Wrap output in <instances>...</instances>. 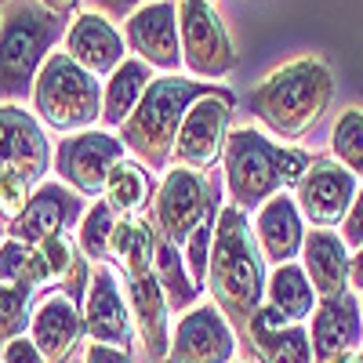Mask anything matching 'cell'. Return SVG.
Masks as SVG:
<instances>
[{"label": "cell", "mask_w": 363, "mask_h": 363, "mask_svg": "<svg viewBox=\"0 0 363 363\" xmlns=\"http://www.w3.org/2000/svg\"><path fill=\"white\" fill-rule=\"evenodd\" d=\"M265 265L269 262L258 247L247 211L225 203L215 222V240H211L207 291L233 327H247V320L265 306Z\"/></svg>", "instance_id": "cell-1"}, {"label": "cell", "mask_w": 363, "mask_h": 363, "mask_svg": "<svg viewBox=\"0 0 363 363\" xmlns=\"http://www.w3.org/2000/svg\"><path fill=\"white\" fill-rule=\"evenodd\" d=\"M229 87H218L211 80H189L178 73H164L145 87L142 102L135 113L120 124V142L128 153H135L138 164L145 167H167L174 153V138L178 128L186 120L189 106L207 99V95H222Z\"/></svg>", "instance_id": "cell-2"}, {"label": "cell", "mask_w": 363, "mask_h": 363, "mask_svg": "<svg viewBox=\"0 0 363 363\" xmlns=\"http://www.w3.org/2000/svg\"><path fill=\"white\" fill-rule=\"evenodd\" d=\"M330 95H335V77H330L323 58L309 55L272 69L251 91V113L272 135L301 138L327 113Z\"/></svg>", "instance_id": "cell-3"}, {"label": "cell", "mask_w": 363, "mask_h": 363, "mask_svg": "<svg viewBox=\"0 0 363 363\" xmlns=\"http://www.w3.org/2000/svg\"><path fill=\"white\" fill-rule=\"evenodd\" d=\"M66 29V18L51 15L37 0H8L0 18V102L33 99V84Z\"/></svg>", "instance_id": "cell-4"}, {"label": "cell", "mask_w": 363, "mask_h": 363, "mask_svg": "<svg viewBox=\"0 0 363 363\" xmlns=\"http://www.w3.org/2000/svg\"><path fill=\"white\" fill-rule=\"evenodd\" d=\"M51 145L40 120L18 102H0V215L15 222L33 189L48 182Z\"/></svg>", "instance_id": "cell-5"}, {"label": "cell", "mask_w": 363, "mask_h": 363, "mask_svg": "<svg viewBox=\"0 0 363 363\" xmlns=\"http://www.w3.org/2000/svg\"><path fill=\"white\" fill-rule=\"evenodd\" d=\"M33 109L51 131H95V124H102V84L66 51H55L33 84Z\"/></svg>", "instance_id": "cell-6"}, {"label": "cell", "mask_w": 363, "mask_h": 363, "mask_svg": "<svg viewBox=\"0 0 363 363\" xmlns=\"http://www.w3.org/2000/svg\"><path fill=\"white\" fill-rule=\"evenodd\" d=\"M225 189L240 211H258L265 200L284 193L280 145L255 128H236L225 138Z\"/></svg>", "instance_id": "cell-7"}, {"label": "cell", "mask_w": 363, "mask_h": 363, "mask_svg": "<svg viewBox=\"0 0 363 363\" xmlns=\"http://www.w3.org/2000/svg\"><path fill=\"white\" fill-rule=\"evenodd\" d=\"M153 200L160 236H167L174 247H186L203 222L218 218V186L189 167H171Z\"/></svg>", "instance_id": "cell-8"}, {"label": "cell", "mask_w": 363, "mask_h": 363, "mask_svg": "<svg viewBox=\"0 0 363 363\" xmlns=\"http://www.w3.org/2000/svg\"><path fill=\"white\" fill-rule=\"evenodd\" d=\"M182 66L200 80H218L236 69V48L222 15L200 0H178Z\"/></svg>", "instance_id": "cell-9"}, {"label": "cell", "mask_w": 363, "mask_h": 363, "mask_svg": "<svg viewBox=\"0 0 363 363\" xmlns=\"http://www.w3.org/2000/svg\"><path fill=\"white\" fill-rule=\"evenodd\" d=\"M124 142L109 131H80L66 135L55 145V174L80 196H102L113 167L124 160Z\"/></svg>", "instance_id": "cell-10"}, {"label": "cell", "mask_w": 363, "mask_h": 363, "mask_svg": "<svg viewBox=\"0 0 363 363\" xmlns=\"http://www.w3.org/2000/svg\"><path fill=\"white\" fill-rule=\"evenodd\" d=\"M233 106H236L233 91H222V95H207V99L193 102L189 113H186V120H182V128H178L171 164L174 167L200 171V174L207 167H215V160L225 153Z\"/></svg>", "instance_id": "cell-11"}, {"label": "cell", "mask_w": 363, "mask_h": 363, "mask_svg": "<svg viewBox=\"0 0 363 363\" xmlns=\"http://www.w3.org/2000/svg\"><path fill=\"white\" fill-rule=\"evenodd\" d=\"M164 363H236V330L215 301L182 313Z\"/></svg>", "instance_id": "cell-12"}, {"label": "cell", "mask_w": 363, "mask_h": 363, "mask_svg": "<svg viewBox=\"0 0 363 363\" xmlns=\"http://www.w3.org/2000/svg\"><path fill=\"white\" fill-rule=\"evenodd\" d=\"M84 196L77 189H69L66 182H40L29 196V203L22 207V215L15 222H8V236L22 240L29 247H40L55 236H66L69 225H80L84 218Z\"/></svg>", "instance_id": "cell-13"}, {"label": "cell", "mask_w": 363, "mask_h": 363, "mask_svg": "<svg viewBox=\"0 0 363 363\" xmlns=\"http://www.w3.org/2000/svg\"><path fill=\"white\" fill-rule=\"evenodd\" d=\"M124 44L145 66L178 73L182 69V33H178V0H149L124 22Z\"/></svg>", "instance_id": "cell-14"}, {"label": "cell", "mask_w": 363, "mask_h": 363, "mask_svg": "<svg viewBox=\"0 0 363 363\" xmlns=\"http://www.w3.org/2000/svg\"><path fill=\"white\" fill-rule=\"evenodd\" d=\"M84 335L95 345H113L131 352V309H128V294L120 287L116 272L109 265L91 269V287L84 298Z\"/></svg>", "instance_id": "cell-15"}, {"label": "cell", "mask_w": 363, "mask_h": 363, "mask_svg": "<svg viewBox=\"0 0 363 363\" xmlns=\"http://www.w3.org/2000/svg\"><path fill=\"white\" fill-rule=\"evenodd\" d=\"M356 193H359V178L349 167H342L338 160H316L313 171L294 189V200L301 218H309L316 229H330L345 222Z\"/></svg>", "instance_id": "cell-16"}, {"label": "cell", "mask_w": 363, "mask_h": 363, "mask_svg": "<svg viewBox=\"0 0 363 363\" xmlns=\"http://www.w3.org/2000/svg\"><path fill=\"white\" fill-rule=\"evenodd\" d=\"M313 356L316 363H330L345 352H359L363 345V301L345 291L335 298H320V306L309 323Z\"/></svg>", "instance_id": "cell-17"}, {"label": "cell", "mask_w": 363, "mask_h": 363, "mask_svg": "<svg viewBox=\"0 0 363 363\" xmlns=\"http://www.w3.org/2000/svg\"><path fill=\"white\" fill-rule=\"evenodd\" d=\"M66 55L73 58L77 66H84L91 77H109L116 73V66L128 58V44H124V33L99 11H80L69 29H66Z\"/></svg>", "instance_id": "cell-18"}, {"label": "cell", "mask_w": 363, "mask_h": 363, "mask_svg": "<svg viewBox=\"0 0 363 363\" xmlns=\"http://www.w3.org/2000/svg\"><path fill=\"white\" fill-rule=\"evenodd\" d=\"M29 338L37 342L48 363H66L84 338V313L66 291H51L33 306Z\"/></svg>", "instance_id": "cell-19"}, {"label": "cell", "mask_w": 363, "mask_h": 363, "mask_svg": "<svg viewBox=\"0 0 363 363\" xmlns=\"http://www.w3.org/2000/svg\"><path fill=\"white\" fill-rule=\"evenodd\" d=\"M247 345L262 363H316L309 327L287 320L272 306H262L247 320Z\"/></svg>", "instance_id": "cell-20"}, {"label": "cell", "mask_w": 363, "mask_h": 363, "mask_svg": "<svg viewBox=\"0 0 363 363\" xmlns=\"http://www.w3.org/2000/svg\"><path fill=\"white\" fill-rule=\"evenodd\" d=\"M255 236L272 269L294 262L301 255V244H306V225H301L298 200L287 193H277L272 200H265L255 211Z\"/></svg>", "instance_id": "cell-21"}, {"label": "cell", "mask_w": 363, "mask_h": 363, "mask_svg": "<svg viewBox=\"0 0 363 363\" xmlns=\"http://www.w3.org/2000/svg\"><path fill=\"white\" fill-rule=\"evenodd\" d=\"M349 265H352V255L335 229H309L306 233L301 269H306V277L320 298H335V294L352 291L349 287Z\"/></svg>", "instance_id": "cell-22"}, {"label": "cell", "mask_w": 363, "mask_h": 363, "mask_svg": "<svg viewBox=\"0 0 363 363\" xmlns=\"http://www.w3.org/2000/svg\"><path fill=\"white\" fill-rule=\"evenodd\" d=\"M128 309H131V320L138 327V338L145 345V352L160 359L167 356L171 349V338H167V298L157 284L153 272H145V277H128Z\"/></svg>", "instance_id": "cell-23"}, {"label": "cell", "mask_w": 363, "mask_h": 363, "mask_svg": "<svg viewBox=\"0 0 363 363\" xmlns=\"http://www.w3.org/2000/svg\"><path fill=\"white\" fill-rule=\"evenodd\" d=\"M153 66H145L142 58H124L116 66V73H109L106 87H102V124L106 128H120L124 120L135 113V106L142 102L145 87L153 84Z\"/></svg>", "instance_id": "cell-24"}, {"label": "cell", "mask_w": 363, "mask_h": 363, "mask_svg": "<svg viewBox=\"0 0 363 363\" xmlns=\"http://www.w3.org/2000/svg\"><path fill=\"white\" fill-rule=\"evenodd\" d=\"M265 306H272L277 313H284L287 320L306 323V320H313V313H316V306H320V294L313 291L306 269H301L298 262H287V265H277V269L269 272Z\"/></svg>", "instance_id": "cell-25"}, {"label": "cell", "mask_w": 363, "mask_h": 363, "mask_svg": "<svg viewBox=\"0 0 363 363\" xmlns=\"http://www.w3.org/2000/svg\"><path fill=\"white\" fill-rule=\"evenodd\" d=\"M153 277L167 298V313H189L200 294L207 287H200L189 269H186V255H182V247H174L167 236H157V262H153Z\"/></svg>", "instance_id": "cell-26"}, {"label": "cell", "mask_w": 363, "mask_h": 363, "mask_svg": "<svg viewBox=\"0 0 363 363\" xmlns=\"http://www.w3.org/2000/svg\"><path fill=\"white\" fill-rule=\"evenodd\" d=\"M157 236L160 233H153V225L142 215L120 218L116 233H113V244H109V258L128 277H145V272H153V262H157Z\"/></svg>", "instance_id": "cell-27"}, {"label": "cell", "mask_w": 363, "mask_h": 363, "mask_svg": "<svg viewBox=\"0 0 363 363\" xmlns=\"http://www.w3.org/2000/svg\"><path fill=\"white\" fill-rule=\"evenodd\" d=\"M102 200L116 211L120 218H135V215H142V211L149 207V200H153V178H149L145 164L128 160V157L120 160V164L113 167L109 182H106Z\"/></svg>", "instance_id": "cell-28"}, {"label": "cell", "mask_w": 363, "mask_h": 363, "mask_svg": "<svg viewBox=\"0 0 363 363\" xmlns=\"http://www.w3.org/2000/svg\"><path fill=\"white\" fill-rule=\"evenodd\" d=\"M116 222H120V215L106 200H95L84 211V218L77 225V247L84 251V258H91L95 265H102L109 258V244H113Z\"/></svg>", "instance_id": "cell-29"}, {"label": "cell", "mask_w": 363, "mask_h": 363, "mask_svg": "<svg viewBox=\"0 0 363 363\" xmlns=\"http://www.w3.org/2000/svg\"><path fill=\"white\" fill-rule=\"evenodd\" d=\"M330 153L342 167H349L363 182V109H342V116L330 128Z\"/></svg>", "instance_id": "cell-30"}, {"label": "cell", "mask_w": 363, "mask_h": 363, "mask_svg": "<svg viewBox=\"0 0 363 363\" xmlns=\"http://www.w3.org/2000/svg\"><path fill=\"white\" fill-rule=\"evenodd\" d=\"M0 284H29V287H44V262L40 251L22 244V240H4L0 244Z\"/></svg>", "instance_id": "cell-31"}, {"label": "cell", "mask_w": 363, "mask_h": 363, "mask_svg": "<svg viewBox=\"0 0 363 363\" xmlns=\"http://www.w3.org/2000/svg\"><path fill=\"white\" fill-rule=\"evenodd\" d=\"M29 298H33L29 284H0V349L18 335H29V320H33Z\"/></svg>", "instance_id": "cell-32"}, {"label": "cell", "mask_w": 363, "mask_h": 363, "mask_svg": "<svg viewBox=\"0 0 363 363\" xmlns=\"http://www.w3.org/2000/svg\"><path fill=\"white\" fill-rule=\"evenodd\" d=\"M37 251H40V262H44V277H48V284H62V280L69 277L73 262H77L73 240H69V236H55V240H48V244H40Z\"/></svg>", "instance_id": "cell-33"}, {"label": "cell", "mask_w": 363, "mask_h": 363, "mask_svg": "<svg viewBox=\"0 0 363 363\" xmlns=\"http://www.w3.org/2000/svg\"><path fill=\"white\" fill-rule=\"evenodd\" d=\"M313 153L309 149H301V145H280V182H284V189H298L301 186V178H306L313 171Z\"/></svg>", "instance_id": "cell-34"}, {"label": "cell", "mask_w": 363, "mask_h": 363, "mask_svg": "<svg viewBox=\"0 0 363 363\" xmlns=\"http://www.w3.org/2000/svg\"><path fill=\"white\" fill-rule=\"evenodd\" d=\"M0 363H48V359H44V352L37 349L33 338L18 335V338H11L4 349H0Z\"/></svg>", "instance_id": "cell-35"}, {"label": "cell", "mask_w": 363, "mask_h": 363, "mask_svg": "<svg viewBox=\"0 0 363 363\" xmlns=\"http://www.w3.org/2000/svg\"><path fill=\"white\" fill-rule=\"evenodd\" d=\"M342 240H345V247H356V251L363 247V182H359V193L342 222Z\"/></svg>", "instance_id": "cell-36"}, {"label": "cell", "mask_w": 363, "mask_h": 363, "mask_svg": "<svg viewBox=\"0 0 363 363\" xmlns=\"http://www.w3.org/2000/svg\"><path fill=\"white\" fill-rule=\"evenodd\" d=\"M87 287H91V265H87L84 255H77V262H73V269H69V277L62 280V291L80 306V301L87 298Z\"/></svg>", "instance_id": "cell-37"}, {"label": "cell", "mask_w": 363, "mask_h": 363, "mask_svg": "<svg viewBox=\"0 0 363 363\" xmlns=\"http://www.w3.org/2000/svg\"><path fill=\"white\" fill-rule=\"evenodd\" d=\"M145 4H149V0H91V8H95L99 15H106L109 22H128Z\"/></svg>", "instance_id": "cell-38"}, {"label": "cell", "mask_w": 363, "mask_h": 363, "mask_svg": "<svg viewBox=\"0 0 363 363\" xmlns=\"http://www.w3.org/2000/svg\"><path fill=\"white\" fill-rule=\"evenodd\" d=\"M84 363H131V352L113 349V345H95V342H91V345L84 349Z\"/></svg>", "instance_id": "cell-39"}, {"label": "cell", "mask_w": 363, "mask_h": 363, "mask_svg": "<svg viewBox=\"0 0 363 363\" xmlns=\"http://www.w3.org/2000/svg\"><path fill=\"white\" fill-rule=\"evenodd\" d=\"M40 8H48L51 15L58 18H77V8H80V0H37Z\"/></svg>", "instance_id": "cell-40"}, {"label": "cell", "mask_w": 363, "mask_h": 363, "mask_svg": "<svg viewBox=\"0 0 363 363\" xmlns=\"http://www.w3.org/2000/svg\"><path fill=\"white\" fill-rule=\"evenodd\" d=\"M349 287H352V291H363V247L352 255V265H349Z\"/></svg>", "instance_id": "cell-41"}, {"label": "cell", "mask_w": 363, "mask_h": 363, "mask_svg": "<svg viewBox=\"0 0 363 363\" xmlns=\"http://www.w3.org/2000/svg\"><path fill=\"white\" fill-rule=\"evenodd\" d=\"M330 363H359V356H356V352H345V356H338V359H330Z\"/></svg>", "instance_id": "cell-42"}, {"label": "cell", "mask_w": 363, "mask_h": 363, "mask_svg": "<svg viewBox=\"0 0 363 363\" xmlns=\"http://www.w3.org/2000/svg\"><path fill=\"white\" fill-rule=\"evenodd\" d=\"M8 233V225H4V215H0V236H4Z\"/></svg>", "instance_id": "cell-43"}, {"label": "cell", "mask_w": 363, "mask_h": 363, "mask_svg": "<svg viewBox=\"0 0 363 363\" xmlns=\"http://www.w3.org/2000/svg\"><path fill=\"white\" fill-rule=\"evenodd\" d=\"M200 4H211V8H215V0H200Z\"/></svg>", "instance_id": "cell-44"}, {"label": "cell", "mask_w": 363, "mask_h": 363, "mask_svg": "<svg viewBox=\"0 0 363 363\" xmlns=\"http://www.w3.org/2000/svg\"><path fill=\"white\" fill-rule=\"evenodd\" d=\"M356 356H359V363H363V345H359V352H356Z\"/></svg>", "instance_id": "cell-45"}, {"label": "cell", "mask_w": 363, "mask_h": 363, "mask_svg": "<svg viewBox=\"0 0 363 363\" xmlns=\"http://www.w3.org/2000/svg\"><path fill=\"white\" fill-rule=\"evenodd\" d=\"M4 4H8V0H0V8H4Z\"/></svg>", "instance_id": "cell-46"}, {"label": "cell", "mask_w": 363, "mask_h": 363, "mask_svg": "<svg viewBox=\"0 0 363 363\" xmlns=\"http://www.w3.org/2000/svg\"><path fill=\"white\" fill-rule=\"evenodd\" d=\"M0 18H4V8H0Z\"/></svg>", "instance_id": "cell-47"}]
</instances>
